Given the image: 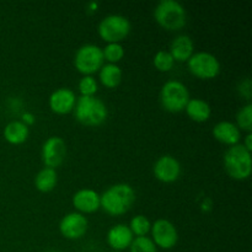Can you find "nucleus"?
<instances>
[{"label": "nucleus", "instance_id": "1", "mask_svg": "<svg viewBox=\"0 0 252 252\" xmlns=\"http://www.w3.org/2000/svg\"><path fill=\"white\" fill-rule=\"evenodd\" d=\"M101 208L108 216L118 217L127 213L135 202V192L130 185L121 182L112 185L100 194Z\"/></svg>", "mask_w": 252, "mask_h": 252}, {"label": "nucleus", "instance_id": "2", "mask_svg": "<svg viewBox=\"0 0 252 252\" xmlns=\"http://www.w3.org/2000/svg\"><path fill=\"white\" fill-rule=\"evenodd\" d=\"M74 117L85 127H100L108 117L106 103L97 96H80L73 110Z\"/></svg>", "mask_w": 252, "mask_h": 252}, {"label": "nucleus", "instance_id": "3", "mask_svg": "<svg viewBox=\"0 0 252 252\" xmlns=\"http://www.w3.org/2000/svg\"><path fill=\"white\" fill-rule=\"evenodd\" d=\"M154 19L166 31H179L187 24V11L176 0H161L155 6Z\"/></svg>", "mask_w": 252, "mask_h": 252}, {"label": "nucleus", "instance_id": "4", "mask_svg": "<svg viewBox=\"0 0 252 252\" xmlns=\"http://www.w3.org/2000/svg\"><path fill=\"white\" fill-rule=\"evenodd\" d=\"M224 169L231 179L244 181L251 176L252 158L251 152L246 150L243 144H236L226 149L223 158Z\"/></svg>", "mask_w": 252, "mask_h": 252}, {"label": "nucleus", "instance_id": "5", "mask_svg": "<svg viewBox=\"0 0 252 252\" xmlns=\"http://www.w3.org/2000/svg\"><path fill=\"white\" fill-rule=\"evenodd\" d=\"M189 98V89L179 80L166 81L160 90V103L167 112L179 113L185 111Z\"/></svg>", "mask_w": 252, "mask_h": 252}, {"label": "nucleus", "instance_id": "6", "mask_svg": "<svg viewBox=\"0 0 252 252\" xmlns=\"http://www.w3.org/2000/svg\"><path fill=\"white\" fill-rule=\"evenodd\" d=\"M132 25L128 17L118 14H111L103 17L97 26L98 36L106 43H121L129 34Z\"/></svg>", "mask_w": 252, "mask_h": 252}, {"label": "nucleus", "instance_id": "7", "mask_svg": "<svg viewBox=\"0 0 252 252\" xmlns=\"http://www.w3.org/2000/svg\"><path fill=\"white\" fill-rule=\"evenodd\" d=\"M103 64L102 48L97 44H83L74 54V66L83 75H94L102 68Z\"/></svg>", "mask_w": 252, "mask_h": 252}, {"label": "nucleus", "instance_id": "8", "mask_svg": "<svg viewBox=\"0 0 252 252\" xmlns=\"http://www.w3.org/2000/svg\"><path fill=\"white\" fill-rule=\"evenodd\" d=\"M189 73L202 80L216 79L220 74V62L214 54L209 52H196L187 61Z\"/></svg>", "mask_w": 252, "mask_h": 252}, {"label": "nucleus", "instance_id": "9", "mask_svg": "<svg viewBox=\"0 0 252 252\" xmlns=\"http://www.w3.org/2000/svg\"><path fill=\"white\" fill-rule=\"evenodd\" d=\"M152 240L157 248L162 250H171L179 241V231L176 226L167 219H158L152 224L150 229Z\"/></svg>", "mask_w": 252, "mask_h": 252}, {"label": "nucleus", "instance_id": "10", "mask_svg": "<svg viewBox=\"0 0 252 252\" xmlns=\"http://www.w3.org/2000/svg\"><path fill=\"white\" fill-rule=\"evenodd\" d=\"M66 157V144L63 138L52 135L44 140L41 149V158L44 167L54 169L61 166Z\"/></svg>", "mask_w": 252, "mask_h": 252}, {"label": "nucleus", "instance_id": "11", "mask_svg": "<svg viewBox=\"0 0 252 252\" xmlns=\"http://www.w3.org/2000/svg\"><path fill=\"white\" fill-rule=\"evenodd\" d=\"M89 229V220L84 214L71 212L65 214L59 221V231L62 236L68 240H78L86 234Z\"/></svg>", "mask_w": 252, "mask_h": 252}, {"label": "nucleus", "instance_id": "12", "mask_svg": "<svg viewBox=\"0 0 252 252\" xmlns=\"http://www.w3.org/2000/svg\"><path fill=\"white\" fill-rule=\"evenodd\" d=\"M153 174L158 181L162 184H172L177 181L181 175V164L172 155H162L155 161Z\"/></svg>", "mask_w": 252, "mask_h": 252}, {"label": "nucleus", "instance_id": "13", "mask_svg": "<svg viewBox=\"0 0 252 252\" xmlns=\"http://www.w3.org/2000/svg\"><path fill=\"white\" fill-rule=\"evenodd\" d=\"M76 100H78V96L71 89L59 88L51 94L48 98V105L52 112L56 115H68L73 112Z\"/></svg>", "mask_w": 252, "mask_h": 252}, {"label": "nucleus", "instance_id": "14", "mask_svg": "<svg viewBox=\"0 0 252 252\" xmlns=\"http://www.w3.org/2000/svg\"><path fill=\"white\" fill-rule=\"evenodd\" d=\"M73 206L78 213L81 214H91L97 212L101 208L100 194L91 189H81L74 193Z\"/></svg>", "mask_w": 252, "mask_h": 252}, {"label": "nucleus", "instance_id": "15", "mask_svg": "<svg viewBox=\"0 0 252 252\" xmlns=\"http://www.w3.org/2000/svg\"><path fill=\"white\" fill-rule=\"evenodd\" d=\"M133 239H134V235L130 231L129 226L126 224H116L112 228H110L107 235H106V241H107L108 246L112 249V251L117 252H122L129 249Z\"/></svg>", "mask_w": 252, "mask_h": 252}, {"label": "nucleus", "instance_id": "16", "mask_svg": "<svg viewBox=\"0 0 252 252\" xmlns=\"http://www.w3.org/2000/svg\"><path fill=\"white\" fill-rule=\"evenodd\" d=\"M212 133L219 143L229 145V147L239 144L241 139V130L235 123L229 122V121H221L217 123Z\"/></svg>", "mask_w": 252, "mask_h": 252}, {"label": "nucleus", "instance_id": "17", "mask_svg": "<svg viewBox=\"0 0 252 252\" xmlns=\"http://www.w3.org/2000/svg\"><path fill=\"white\" fill-rule=\"evenodd\" d=\"M169 53L174 58L175 62H187L194 53L193 41L187 34H179L172 39L170 44Z\"/></svg>", "mask_w": 252, "mask_h": 252}, {"label": "nucleus", "instance_id": "18", "mask_svg": "<svg viewBox=\"0 0 252 252\" xmlns=\"http://www.w3.org/2000/svg\"><path fill=\"white\" fill-rule=\"evenodd\" d=\"M186 115L191 118L193 122L203 123L211 118L212 116V108L207 101L202 100V98H189L187 102L186 107Z\"/></svg>", "mask_w": 252, "mask_h": 252}, {"label": "nucleus", "instance_id": "19", "mask_svg": "<svg viewBox=\"0 0 252 252\" xmlns=\"http://www.w3.org/2000/svg\"><path fill=\"white\" fill-rule=\"evenodd\" d=\"M4 138L9 144L21 145L27 140L30 129L21 121H11L4 128Z\"/></svg>", "mask_w": 252, "mask_h": 252}, {"label": "nucleus", "instance_id": "20", "mask_svg": "<svg viewBox=\"0 0 252 252\" xmlns=\"http://www.w3.org/2000/svg\"><path fill=\"white\" fill-rule=\"evenodd\" d=\"M122 69L118 64H103L102 68L98 70V79L100 83L107 89H115L122 81Z\"/></svg>", "mask_w": 252, "mask_h": 252}, {"label": "nucleus", "instance_id": "21", "mask_svg": "<svg viewBox=\"0 0 252 252\" xmlns=\"http://www.w3.org/2000/svg\"><path fill=\"white\" fill-rule=\"evenodd\" d=\"M58 182V174L57 170L49 169V167H43L37 172L34 177V187L41 193H48L53 191Z\"/></svg>", "mask_w": 252, "mask_h": 252}, {"label": "nucleus", "instance_id": "22", "mask_svg": "<svg viewBox=\"0 0 252 252\" xmlns=\"http://www.w3.org/2000/svg\"><path fill=\"white\" fill-rule=\"evenodd\" d=\"M128 226H129L133 235H134L135 238H139V236H147L148 234L150 233L152 223H150V220L145 216L138 214V216L133 217V218L130 219V223Z\"/></svg>", "mask_w": 252, "mask_h": 252}, {"label": "nucleus", "instance_id": "23", "mask_svg": "<svg viewBox=\"0 0 252 252\" xmlns=\"http://www.w3.org/2000/svg\"><path fill=\"white\" fill-rule=\"evenodd\" d=\"M236 126L241 132L252 133V105L248 102L236 113Z\"/></svg>", "mask_w": 252, "mask_h": 252}, {"label": "nucleus", "instance_id": "24", "mask_svg": "<svg viewBox=\"0 0 252 252\" xmlns=\"http://www.w3.org/2000/svg\"><path fill=\"white\" fill-rule=\"evenodd\" d=\"M102 54L108 64H118L125 57V48L121 43H107L102 48Z\"/></svg>", "mask_w": 252, "mask_h": 252}, {"label": "nucleus", "instance_id": "25", "mask_svg": "<svg viewBox=\"0 0 252 252\" xmlns=\"http://www.w3.org/2000/svg\"><path fill=\"white\" fill-rule=\"evenodd\" d=\"M153 64H154L155 69H158L159 71L167 73L174 68L175 61L169 51H159L155 53L154 58H153Z\"/></svg>", "mask_w": 252, "mask_h": 252}, {"label": "nucleus", "instance_id": "26", "mask_svg": "<svg viewBox=\"0 0 252 252\" xmlns=\"http://www.w3.org/2000/svg\"><path fill=\"white\" fill-rule=\"evenodd\" d=\"M129 252H158V248L149 236H139L133 239Z\"/></svg>", "mask_w": 252, "mask_h": 252}, {"label": "nucleus", "instance_id": "27", "mask_svg": "<svg viewBox=\"0 0 252 252\" xmlns=\"http://www.w3.org/2000/svg\"><path fill=\"white\" fill-rule=\"evenodd\" d=\"M81 96H95L98 90L97 80L93 75H84L78 84Z\"/></svg>", "mask_w": 252, "mask_h": 252}, {"label": "nucleus", "instance_id": "28", "mask_svg": "<svg viewBox=\"0 0 252 252\" xmlns=\"http://www.w3.org/2000/svg\"><path fill=\"white\" fill-rule=\"evenodd\" d=\"M238 91L241 96H243L245 100H248L250 102L251 96H252V84L250 79H244V80L240 81L238 86Z\"/></svg>", "mask_w": 252, "mask_h": 252}, {"label": "nucleus", "instance_id": "29", "mask_svg": "<svg viewBox=\"0 0 252 252\" xmlns=\"http://www.w3.org/2000/svg\"><path fill=\"white\" fill-rule=\"evenodd\" d=\"M21 122L25 123V125H26L27 127H29V126L33 125V123H34V116L32 115V113H30V112L24 113V115H22Z\"/></svg>", "mask_w": 252, "mask_h": 252}, {"label": "nucleus", "instance_id": "30", "mask_svg": "<svg viewBox=\"0 0 252 252\" xmlns=\"http://www.w3.org/2000/svg\"><path fill=\"white\" fill-rule=\"evenodd\" d=\"M243 147L245 148L246 150H249V152H252V133H248V134L245 135Z\"/></svg>", "mask_w": 252, "mask_h": 252}, {"label": "nucleus", "instance_id": "31", "mask_svg": "<svg viewBox=\"0 0 252 252\" xmlns=\"http://www.w3.org/2000/svg\"><path fill=\"white\" fill-rule=\"evenodd\" d=\"M97 6H98L97 2H90V4L88 5V7H90V9H89V10H91V11H96Z\"/></svg>", "mask_w": 252, "mask_h": 252}, {"label": "nucleus", "instance_id": "32", "mask_svg": "<svg viewBox=\"0 0 252 252\" xmlns=\"http://www.w3.org/2000/svg\"><path fill=\"white\" fill-rule=\"evenodd\" d=\"M111 252H117V251H111Z\"/></svg>", "mask_w": 252, "mask_h": 252}, {"label": "nucleus", "instance_id": "33", "mask_svg": "<svg viewBox=\"0 0 252 252\" xmlns=\"http://www.w3.org/2000/svg\"><path fill=\"white\" fill-rule=\"evenodd\" d=\"M52 252H57V251H52Z\"/></svg>", "mask_w": 252, "mask_h": 252}]
</instances>
